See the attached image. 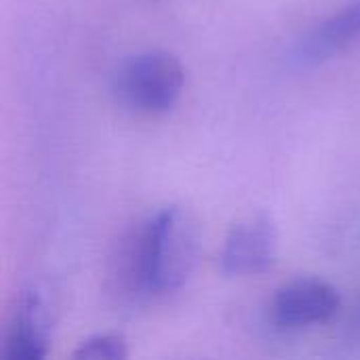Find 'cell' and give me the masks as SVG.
<instances>
[{
  "label": "cell",
  "instance_id": "1",
  "mask_svg": "<svg viewBox=\"0 0 360 360\" xmlns=\"http://www.w3.org/2000/svg\"><path fill=\"white\" fill-rule=\"evenodd\" d=\"M196 255L198 234L194 219L179 207H167L150 217L137 236L133 276L146 293H171L190 278Z\"/></svg>",
  "mask_w": 360,
  "mask_h": 360
},
{
  "label": "cell",
  "instance_id": "2",
  "mask_svg": "<svg viewBox=\"0 0 360 360\" xmlns=\"http://www.w3.org/2000/svg\"><path fill=\"white\" fill-rule=\"evenodd\" d=\"M184 80L186 72L175 55L148 51L131 57L120 68L116 91L129 108L143 114H162L177 103Z\"/></svg>",
  "mask_w": 360,
  "mask_h": 360
},
{
  "label": "cell",
  "instance_id": "3",
  "mask_svg": "<svg viewBox=\"0 0 360 360\" xmlns=\"http://www.w3.org/2000/svg\"><path fill=\"white\" fill-rule=\"evenodd\" d=\"M278 251L276 224L268 213H255L238 221L221 249V268L230 276H249L266 272Z\"/></svg>",
  "mask_w": 360,
  "mask_h": 360
},
{
  "label": "cell",
  "instance_id": "4",
  "mask_svg": "<svg viewBox=\"0 0 360 360\" xmlns=\"http://www.w3.org/2000/svg\"><path fill=\"white\" fill-rule=\"evenodd\" d=\"M340 293L321 278H297L283 285L272 300L274 323L302 329L331 321L340 310Z\"/></svg>",
  "mask_w": 360,
  "mask_h": 360
},
{
  "label": "cell",
  "instance_id": "5",
  "mask_svg": "<svg viewBox=\"0 0 360 360\" xmlns=\"http://www.w3.org/2000/svg\"><path fill=\"white\" fill-rule=\"evenodd\" d=\"M51 314L40 289L23 293L6 342L8 360H42L49 352Z\"/></svg>",
  "mask_w": 360,
  "mask_h": 360
},
{
  "label": "cell",
  "instance_id": "6",
  "mask_svg": "<svg viewBox=\"0 0 360 360\" xmlns=\"http://www.w3.org/2000/svg\"><path fill=\"white\" fill-rule=\"evenodd\" d=\"M356 38H360V0H352L312 30L300 42L295 57L300 63H319L346 49Z\"/></svg>",
  "mask_w": 360,
  "mask_h": 360
},
{
  "label": "cell",
  "instance_id": "7",
  "mask_svg": "<svg viewBox=\"0 0 360 360\" xmlns=\"http://www.w3.org/2000/svg\"><path fill=\"white\" fill-rule=\"evenodd\" d=\"M72 356L76 360H122L129 356V344L118 333H99L84 340Z\"/></svg>",
  "mask_w": 360,
  "mask_h": 360
},
{
  "label": "cell",
  "instance_id": "8",
  "mask_svg": "<svg viewBox=\"0 0 360 360\" xmlns=\"http://www.w3.org/2000/svg\"><path fill=\"white\" fill-rule=\"evenodd\" d=\"M359 316H360V310H359Z\"/></svg>",
  "mask_w": 360,
  "mask_h": 360
}]
</instances>
